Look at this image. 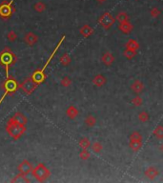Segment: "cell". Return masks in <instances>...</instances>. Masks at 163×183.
<instances>
[{
    "label": "cell",
    "mask_w": 163,
    "mask_h": 183,
    "mask_svg": "<svg viewBox=\"0 0 163 183\" xmlns=\"http://www.w3.org/2000/svg\"><path fill=\"white\" fill-rule=\"evenodd\" d=\"M16 62V56L9 48H5L0 53V65H2L6 70V76H9L10 68Z\"/></svg>",
    "instance_id": "6da1fadb"
},
{
    "label": "cell",
    "mask_w": 163,
    "mask_h": 183,
    "mask_svg": "<svg viewBox=\"0 0 163 183\" xmlns=\"http://www.w3.org/2000/svg\"><path fill=\"white\" fill-rule=\"evenodd\" d=\"M6 131L13 139H19L24 134L26 131V126L16 123L10 117L7 122Z\"/></svg>",
    "instance_id": "7a4b0ae2"
},
{
    "label": "cell",
    "mask_w": 163,
    "mask_h": 183,
    "mask_svg": "<svg viewBox=\"0 0 163 183\" xmlns=\"http://www.w3.org/2000/svg\"><path fill=\"white\" fill-rule=\"evenodd\" d=\"M19 85L17 81L14 79L13 77H10V76H8L6 78V81H5L4 85H3V88L5 90V93L4 95L2 96V97L0 98V105H1V103L4 101L5 97H6L7 96L9 95H12V93H14L15 92L17 91Z\"/></svg>",
    "instance_id": "3957f363"
},
{
    "label": "cell",
    "mask_w": 163,
    "mask_h": 183,
    "mask_svg": "<svg viewBox=\"0 0 163 183\" xmlns=\"http://www.w3.org/2000/svg\"><path fill=\"white\" fill-rule=\"evenodd\" d=\"M31 173H33V176H34V179L39 182L45 181L51 176L50 170L43 163H39L37 166L34 167Z\"/></svg>",
    "instance_id": "277c9868"
},
{
    "label": "cell",
    "mask_w": 163,
    "mask_h": 183,
    "mask_svg": "<svg viewBox=\"0 0 163 183\" xmlns=\"http://www.w3.org/2000/svg\"><path fill=\"white\" fill-rule=\"evenodd\" d=\"M13 0H10V1H3L0 4V17L2 19H9L15 12V10L13 8Z\"/></svg>",
    "instance_id": "5b68a950"
},
{
    "label": "cell",
    "mask_w": 163,
    "mask_h": 183,
    "mask_svg": "<svg viewBox=\"0 0 163 183\" xmlns=\"http://www.w3.org/2000/svg\"><path fill=\"white\" fill-rule=\"evenodd\" d=\"M37 86L38 84H36L31 77H28L22 82V84L20 85V88L22 89L24 93H26L27 95H31L34 91H35V89L37 88Z\"/></svg>",
    "instance_id": "8992f818"
},
{
    "label": "cell",
    "mask_w": 163,
    "mask_h": 183,
    "mask_svg": "<svg viewBox=\"0 0 163 183\" xmlns=\"http://www.w3.org/2000/svg\"><path fill=\"white\" fill-rule=\"evenodd\" d=\"M98 22H99V24H100L103 28L109 29L114 23V18L112 16L111 13H103L101 15L100 18L98 19Z\"/></svg>",
    "instance_id": "52a82bcc"
},
{
    "label": "cell",
    "mask_w": 163,
    "mask_h": 183,
    "mask_svg": "<svg viewBox=\"0 0 163 183\" xmlns=\"http://www.w3.org/2000/svg\"><path fill=\"white\" fill-rule=\"evenodd\" d=\"M17 169L19 171L20 174H24V175H28L29 173L33 171V165H31L28 160H23L21 163L18 165Z\"/></svg>",
    "instance_id": "ba28073f"
},
{
    "label": "cell",
    "mask_w": 163,
    "mask_h": 183,
    "mask_svg": "<svg viewBox=\"0 0 163 183\" xmlns=\"http://www.w3.org/2000/svg\"><path fill=\"white\" fill-rule=\"evenodd\" d=\"M31 78L33 79L36 84H41L42 82H44L45 79H46V75L45 72H41L40 70H37L33 72V75H31Z\"/></svg>",
    "instance_id": "9c48e42d"
},
{
    "label": "cell",
    "mask_w": 163,
    "mask_h": 183,
    "mask_svg": "<svg viewBox=\"0 0 163 183\" xmlns=\"http://www.w3.org/2000/svg\"><path fill=\"white\" fill-rule=\"evenodd\" d=\"M24 41H25L27 45L34 46L35 43H37L38 36L36 35L34 33H33V32H28L27 34H25V36H24Z\"/></svg>",
    "instance_id": "30bf717a"
},
{
    "label": "cell",
    "mask_w": 163,
    "mask_h": 183,
    "mask_svg": "<svg viewBox=\"0 0 163 183\" xmlns=\"http://www.w3.org/2000/svg\"><path fill=\"white\" fill-rule=\"evenodd\" d=\"M64 39H65V35H63L62 36V38L60 39V41H59V42H58V44H57L56 45V47H55V49L54 50V52H52V54L50 55V57H49V58H48V60H47L46 61V63H45V65L43 66V68H42V69L40 70L41 72H45V70H46V68L47 67H48V65L51 63V61H52V58H54V56H55V55L56 54V52L57 51H58V49H59V47L61 46V44L63 43V41H64Z\"/></svg>",
    "instance_id": "8fae6325"
},
{
    "label": "cell",
    "mask_w": 163,
    "mask_h": 183,
    "mask_svg": "<svg viewBox=\"0 0 163 183\" xmlns=\"http://www.w3.org/2000/svg\"><path fill=\"white\" fill-rule=\"evenodd\" d=\"M12 118L16 123L21 124V125H24V126H26V124H27V121H28L27 117H26L22 113H19V112L14 113V114L12 117Z\"/></svg>",
    "instance_id": "7c38bea8"
},
{
    "label": "cell",
    "mask_w": 163,
    "mask_h": 183,
    "mask_svg": "<svg viewBox=\"0 0 163 183\" xmlns=\"http://www.w3.org/2000/svg\"><path fill=\"white\" fill-rule=\"evenodd\" d=\"M66 114H67L68 117H70L71 119H75L77 117V114H78V111H77V109L76 107L70 106L69 108L67 109Z\"/></svg>",
    "instance_id": "4fadbf2b"
},
{
    "label": "cell",
    "mask_w": 163,
    "mask_h": 183,
    "mask_svg": "<svg viewBox=\"0 0 163 183\" xmlns=\"http://www.w3.org/2000/svg\"><path fill=\"white\" fill-rule=\"evenodd\" d=\"M102 61L105 65L110 66L114 62V56L111 53H106L102 56Z\"/></svg>",
    "instance_id": "5bb4252c"
},
{
    "label": "cell",
    "mask_w": 163,
    "mask_h": 183,
    "mask_svg": "<svg viewBox=\"0 0 163 183\" xmlns=\"http://www.w3.org/2000/svg\"><path fill=\"white\" fill-rule=\"evenodd\" d=\"M143 83L142 82H140L139 80H135L134 83H133V85H132V90L136 93H139L141 91L143 90Z\"/></svg>",
    "instance_id": "9a60e30c"
},
{
    "label": "cell",
    "mask_w": 163,
    "mask_h": 183,
    "mask_svg": "<svg viewBox=\"0 0 163 183\" xmlns=\"http://www.w3.org/2000/svg\"><path fill=\"white\" fill-rule=\"evenodd\" d=\"M93 32V30L88 25H84L80 29V34L84 36V37H88L89 35H91Z\"/></svg>",
    "instance_id": "2e32d148"
},
{
    "label": "cell",
    "mask_w": 163,
    "mask_h": 183,
    "mask_svg": "<svg viewBox=\"0 0 163 183\" xmlns=\"http://www.w3.org/2000/svg\"><path fill=\"white\" fill-rule=\"evenodd\" d=\"M119 29L121 30L124 34H129L131 31H132L133 26L127 21V22H124V23H120Z\"/></svg>",
    "instance_id": "e0dca14e"
},
{
    "label": "cell",
    "mask_w": 163,
    "mask_h": 183,
    "mask_svg": "<svg viewBox=\"0 0 163 183\" xmlns=\"http://www.w3.org/2000/svg\"><path fill=\"white\" fill-rule=\"evenodd\" d=\"M93 84L96 85V86L100 87V86H102V85L105 84V82H106V79H105V77H104L103 75H96V77L93 78Z\"/></svg>",
    "instance_id": "ac0fdd59"
},
{
    "label": "cell",
    "mask_w": 163,
    "mask_h": 183,
    "mask_svg": "<svg viewBox=\"0 0 163 183\" xmlns=\"http://www.w3.org/2000/svg\"><path fill=\"white\" fill-rule=\"evenodd\" d=\"M130 146L134 151H138L141 147V139H131Z\"/></svg>",
    "instance_id": "d6986e66"
},
{
    "label": "cell",
    "mask_w": 163,
    "mask_h": 183,
    "mask_svg": "<svg viewBox=\"0 0 163 183\" xmlns=\"http://www.w3.org/2000/svg\"><path fill=\"white\" fill-rule=\"evenodd\" d=\"M12 181L13 182H29L30 180L27 179V175L20 174V173H19V175L15 176Z\"/></svg>",
    "instance_id": "ffe728a7"
},
{
    "label": "cell",
    "mask_w": 163,
    "mask_h": 183,
    "mask_svg": "<svg viewBox=\"0 0 163 183\" xmlns=\"http://www.w3.org/2000/svg\"><path fill=\"white\" fill-rule=\"evenodd\" d=\"M145 175L148 177H150V179H154V177H156L157 175H159V172H157L155 168H149V169L146 170Z\"/></svg>",
    "instance_id": "44dd1931"
},
{
    "label": "cell",
    "mask_w": 163,
    "mask_h": 183,
    "mask_svg": "<svg viewBox=\"0 0 163 183\" xmlns=\"http://www.w3.org/2000/svg\"><path fill=\"white\" fill-rule=\"evenodd\" d=\"M117 19L118 20L120 23H124V22H127V21H128L129 17H128V14H127V13H124V12H121V13H119L117 14Z\"/></svg>",
    "instance_id": "7402d4cb"
},
{
    "label": "cell",
    "mask_w": 163,
    "mask_h": 183,
    "mask_svg": "<svg viewBox=\"0 0 163 183\" xmlns=\"http://www.w3.org/2000/svg\"><path fill=\"white\" fill-rule=\"evenodd\" d=\"M45 9H46V5L43 3V2H37V3H35L34 4V10H35V12H37V13H43L45 11Z\"/></svg>",
    "instance_id": "603a6c76"
},
{
    "label": "cell",
    "mask_w": 163,
    "mask_h": 183,
    "mask_svg": "<svg viewBox=\"0 0 163 183\" xmlns=\"http://www.w3.org/2000/svg\"><path fill=\"white\" fill-rule=\"evenodd\" d=\"M70 62H71V57L70 55H68V54H64L62 56H61V58H60V63L63 65V66H67V65H69L70 64Z\"/></svg>",
    "instance_id": "cb8c5ba5"
},
{
    "label": "cell",
    "mask_w": 163,
    "mask_h": 183,
    "mask_svg": "<svg viewBox=\"0 0 163 183\" xmlns=\"http://www.w3.org/2000/svg\"><path fill=\"white\" fill-rule=\"evenodd\" d=\"M96 118H94L93 116H92V114H90V116H88V117H86V119H85V123H86L87 126H89V127H93V126H94V124H96Z\"/></svg>",
    "instance_id": "d4e9b609"
},
{
    "label": "cell",
    "mask_w": 163,
    "mask_h": 183,
    "mask_svg": "<svg viewBox=\"0 0 163 183\" xmlns=\"http://www.w3.org/2000/svg\"><path fill=\"white\" fill-rule=\"evenodd\" d=\"M7 39L10 41V42H13V41H15L17 39L16 33L13 32V31H10V32L8 33V34H7Z\"/></svg>",
    "instance_id": "484cf974"
},
{
    "label": "cell",
    "mask_w": 163,
    "mask_h": 183,
    "mask_svg": "<svg viewBox=\"0 0 163 183\" xmlns=\"http://www.w3.org/2000/svg\"><path fill=\"white\" fill-rule=\"evenodd\" d=\"M154 134H155L159 139L163 138V127H162V126H159V127H157V128L155 130Z\"/></svg>",
    "instance_id": "4316f807"
},
{
    "label": "cell",
    "mask_w": 163,
    "mask_h": 183,
    "mask_svg": "<svg viewBox=\"0 0 163 183\" xmlns=\"http://www.w3.org/2000/svg\"><path fill=\"white\" fill-rule=\"evenodd\" d=\"M127 48L128 49H131V50H136L138 48V42H136L135 40H133V39H131L129 42L127 43Z\"/></svg>",
    "instance_id": "83f0119b"
},
{
    "label": "cell",
    "mask_w": 163,
    "mask_h": 183,
    "mask_svg": "<svg viewBox=\"0 0 163 183\" xmlns=\"http://www.w3.org/2000/svg\"><path fill=\"white\" fill-rule=\"evenodd\" d=\"M90 141H89V139L87 138H82L80 141H79V146L82 148V149H88V147L90 146Z\"/></svg>",
    "instance_id": "f1b7e54d"
},
{
    "label": "cell",
    "mask_w": 163,
    "mask_h": 183,
    "mask_svg": "<svg viewBox=\"0 0 163 183\" xmlns=\"http://www.w3.org/2000/svg\"><path fill=\"white\" fill-rule=\"evenodd\" d=\"M60 83H61V85H62L63 87H68V86L71 85L72 80H71L68 76H65V77H63L62 79H61Z\"/></svg>",
    "instance_id": "f546056e"
},
{
    "label": "cell",
    "mask_w": 163,
    "mask_h": 183,
    "mask_svg": "<svg viewBox=\"0 0 163 183\" xmlns=\"http://www.w3.org/2000/svg\"><path fill=\"white\" fill-rule=\"evenodd\" d=\"M139 120L140 121H142V122H146V121H148L149 120V114H147L146 112H141L139 114Z\"/></svg>",
    "instance_id": "4dcf8cb0"
},
{
    "label": "cell",
    "mask_w": 163,
    "mask_h": 183,
    "mask_svg": "<svg viewBox=\"0 0 163 183\" xmlns=\"http://www.w3.org/2000/svg\"><path fill=\"white\" fill-rule=\"evenodd\" d=\"M80 155V158L83 159V160H86L88 159L89 158H90V154H89V152L87 151V149H83L81 151V153L79 154Z\"/></svg>",
    "instance_id": "1f68e13d"
},
{
    "label": "cell",
    "mask_w": 163,
    "mask_h": 183,
    "mask_svg": "<svg viewBox=\"0 0 163 183\" xmlns=\"http://www.w3.org/2000/svg\"><path fill=\"white\" fill-rule=\"evenodd\" d=\"M92 149L93 152H96V153H99V152L102 150V145L99 142H94L92 146Z\"/></svg>",
    "instance_id": "d6a6232c"
},
{
    "label": "cell",
    "mask_w": 163,
    "mask_h": 183,
    "mask_svg": "<svg viewBox=\"0 0 163 183\" xmlns=\"http://www.w3.org/2000/svg\"><path fill=\"white\" fill-rule=\"evenodd\" d=\"M135 55V51L134 50H131V49H128L124 52V56H126L127 58H132V57Z\"/></svg>",
    "instance_id": "836d02e7"
},
{
    "label": "cell",
    "mask_w": 163,
    "mask_h": 183,
    "mask_svg": "<svg viewBox=\"0 0 163 183\" xmlns=\"http://www.w3.org/2000/svg\"><path fill=\"white\" fill-rule=\"evenodd\" d=\"M160 12H159V10L157 9V8H153L152 9V11H151V15L153 17H157L159 15Z\"/></svg>",
    "instance_id": "e575fe53"
},
{
    "label": "cell",
    "mask_w": 163,
    "mask_h": 183,
    "mask_svg": "<svg viewBox=\"0 0 163 183\" xmlns=\"http://www.w3.org/2000/svg\"><path fill=\"white\" fill-rule=\"evenodd\" d=\"M133 103L135 104V106H139L142 104V99H141L140 97H135L133 99Z\"/></svg>",
    "instance_id": "d590c367"
},
{
    "label": "cell",
    "mask_w": 163,
    "mask_h": 183,
    "mask_svg": "<svg viewBox=\"0 0 163 183\" xmlns=\"http://www.w3.org/2000/svg\"><path fill=\"white\" fill-rule=\"evenodd\" d=\"M96 1H97L98 3H104L105 1H106V0H96Z\"/></svg>",
    "instance_id": "8d00e7d4"
},
{
    "label": "cell",
    "mask_w": 163,
    "mask_h": 183,
    "mask_svg": "<svg viewBox=\"0 0 163 183\" xmlns=\"http://www.w3.org/2000/svg\"><path fill=\"white\" fill-rule=\"evenodd\" d=\"M160 149H161V151H163V144L161 145V147H160Z\"/></svg>",
    "instance_id": "74e56055"
}]
</instances>
